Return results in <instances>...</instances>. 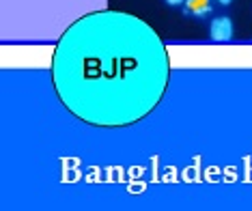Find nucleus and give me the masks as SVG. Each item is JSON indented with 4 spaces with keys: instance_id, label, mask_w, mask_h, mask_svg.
<instances>
[{
    "instance_id": "nucleus-1",
    "label": "nucleus",
    "mask_w": 252,
    "mask_h": 211,
    "mask_svg": "<svg viewBox=\"0 0 252 211\" xmlns=\"http://www.w3.org/2000/svg\"><path fill=\"white\" fill-rule=\"evenodd\" d=\"M166 45L147 22L93 11L61 35L52 82L61 104L95 127H127L158 108L168 87Z\"/></svg>"
},
{
    "instance_id": "nucleus-3",
    "label": "nucleus",
    "mask_w": 252,
    "mask_h": 211,
    "mask_svg": "<svg viewBox=\"0 0 252 211\" xmlns=\"http://www.w3.org/2000/svg\"><path fill=\"white\" fill-rule=\"evenodd\" d=\"M183 13L194 15V18H205L211 13V2L209 0H188L183 4Z\"/></svg>"
},
{
    "instance_id": "nucleus-4",
    "label": "nucleus",
    "mask_w": 252,
    "mask_h": 211,
    "mask_svg": "<svg viewBox=\"0 0 252 211\" xmlns=\"http://www.w3.org/2000/svg\"><path fill=\"white\" fill-rule=\"evenodd\" d=\"M168 7H181V4H186V0H164Z\"/></svg>"
},
{
    "instance_id": "nucleus-2",
    "label": "nucleus",
    "mask_w": 252,
    "mask_h": 211,
    "mask_svg": "<svg viewBox=\"0 0 252 211\" xmlns=\"http://www.w3.org/2000/svg\"><path fill=\"white\" fill-rule=\"evenodd\" d=\"M233 32H235L233 20L228 18V15H222V18H214V20H211V24H209L211 41L226 43V41H231V39H233Z\"/></svg>"
},
{
    "instance_id": "nucleus-5",
    "label": "nucleus",
    "mask_w": 252,
    "mask_h": 211,
    "mask_svg": "<svg viewBox=\"0 0 252 211\" xmlns=\"http://www.w3.org/2000/svg\"><path fill=\"white\" fill-rule=\"evenodd\" d=\"M216 2H220V4H222V7H226V4H231V2H233V0H216Z\"/></svg>"
}]
</instances>
